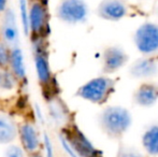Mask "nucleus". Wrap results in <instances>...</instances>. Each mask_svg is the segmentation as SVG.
<instances>
[{
  "mask_svg": "<svg viewBox=\"0 0 158 157\" xmlns=\"http://www.w3.org/2000/svg\"><path fill=\"white\" fill-rule=\"evenodd\" d=\"M127 13L128 6L123 0H102L97 8L98 16L106 21H119Z\"/></svg>",
  "mask_w": 158,
  "mask_h": 157,
  "instance_id": "9d476101",
  "label": "nucleus"
},
{
  "mask_svg": "<svg viewBox=\"0 0 158 157\" xmlns=\"http://www.w3.org/2000/svg\"><path fill=\"white\" fill-rule=\"evenodd\" d=\"M29 28L32 36L46 37L48 35V11L41 0H33L29 4Z\"/></svg>",
  "mask_w": 158,
  "mask_h": 157,
  "instance_id": "0eeeda50",
  "label": "nucleus"
},
{
  "mask_svg": "<svg viewBox=\"0 0 158 157\" xmlns=\"http://www.w3.org/2000/svg\"><path fill=\"white\" fill-rule=\"evenodd\" d=\"M19 126L9 114L0 113V144H11L17 138Z\"/></svg>",
  "mask_w": 158,
  "mask_h": 157,
  "instance_id": "2eb2a0df",
  "label": "nucleus"
},
{
  "mask_svg": "<svg viewBox=\"0 0 158 157\" xmlns=\"http://www.w3.org/2000/svg\"><path fill=\"white\" fill-rule=\"evenodd\" d=\"M158 71V56H144L137 59L131 65L129 73L137 79L150 78L157 74Z\"/></svg>",
  "mask_w": 158,
  "mask_h": 157,
  "instance_id": "f8f14e48",
  "label": "nucleus"
},
{
  "mask_svg": "<svg viewBox=\"0 0 158 157\" xmlns=\"http://www.w3.org/2000/svg\"><path fill=\"white\" fill-rule=\"evenodd\" d=\"M42 147H43L44 152H45V156L44 157H55V155H54V145H53V142H52V140H51L50 136H48L46 132H44L43 134Z\"/></svg>",
  "mask_w": 158,
  "mask_h": 157,
  "instance_id": "412c9836",
  "label": "nucleus"
},
{
  "mask_svg": "<svg viewBox=\"0 0 158 157\" xmlns=\"http://www.w3.org/2000/svg\"><path fill=\"white\" fill-rule=\"evenodd\" d=\"M56 15L64 23L80 24L87 19L88 6L84 0H61L57 6Z\"/></svg>",
  "mask_w": 158,
  "mask_h": 157,
  "instance_id": "39448f33",
  "label": "nucleus"
},
{
  "mask_svg": "<svg viewBox=\"0 0 158 157\" xmlns=\"http://www.w3.org/2000/svg\"><path fill=\"white\" fill-rule=\"evenodd\" d=\"M8 9V0H0V15Z\"/></svg>",
  "mask_w": 158,
  "mask_h": 157,
  "instance_id": "5701e85b",
  "label": "nucleus"
},
{
  "mask_svg": "<svg viewBox=\"0 0 158 157\" xmlns=\"http://www.w3.org/2000/svg\"><path fill=\"white\" fill-rule=\"evenodd\" d=\"M142 145L152 156H158V124L153 125L142 136Z\"/></svg>",
  "mask_w": 158,
  "mask_h": 157,
  "instance_id": "dca6fc26",
  "label": "nucleus"
},
{
  "mask_svg": "<svg viewBox=\"0 0 158 157\" xmlns=\"http://www.w3.org/2000/svg\"><path fill=\"white\" fill-rule=\"evenodd\" d=\"M133 100L141 107H152L158 100V84L152 82L142 83L133 94Z\"/></svg>",
  "mask_w": 158,
  "mask_h": 157,
  "instance_id": "ddd939ff",
  "label": "nucleus"
},
{
  "mask_svg": "<svg viewBox=\"0 0 158 157\" xmlns=\"http://www.w3.org/2000/svg\"><path fill=\"white\" fill-rule=\"evenodd\" d=\"M0 39L10 48L19 45V28L17 25L16 14L11 8H8L2 13V21L0 25Z\"/></svg>",
  "mask_w": 158,
  "mask_h": 157,
  "instance_id": "1a4fd4ad",
  "label": "nucleus"
},
{
  "mask_svg": "<svg viewBox=\"0 0 158 157\" xmlns=\"http://www.w3.org/2000/svg\"><path fill=\"white\" fill-rule=\"evenodd\" d=\"M102 131L111 139H121L131 125V114L119 105L108 107L101 112L99 118Z\"/></svg>",
  "mask_w": 158,
  "mask_h": 157,
  "instance_id": "f257e3e1",
  "label": "nucleus"
},
{
  "mask_svg": "<svg viewBox=\"0 0 158 157\" xmlns=\"http://www.w3.org/2000/svg\"><path fill=\"white\" fill-rule=\"evenodd\" d=\"M10 46L0 39V69L8 68L9 59H10Z\"/></svg>",
  "mask_w": 158,
  "mask_h": 157,
  "instance_id": "6ab92c4d",
  "label": "nucleus"
},
{
  "mask_svg": "<svg viewBox=\"0 0 158 157\" xmlns=\"http://www.w3.org/2000/svg\"><path fill=\"white\" fill-rule=\"evenodd\" d=\"M4 157H26V152L19 145L9 144L4 152Z\"/></svg>",
  "mask_w": 158,
  "mask_h": 157,
  "instance_id": "aec40b11",
  "label": "nucleus"
},
{
  "mask_svg": "<svg viewBox=\"0 0 158 157\" xmlns=\"http://www.w3.org/2000/svg\"><path fill=\"white\" fill-rule=\"evenodd\" d=\"M17 137L21 142V147L29 155L39 153L42 145V140L35 126L30 122H24L19 126Z\"/></svg>",
  "mask_w": 158,
  "mask_h": 157,
  "instance_id": "6e6552de",
  "label": "nucleus"
},
{
  "mask_svg": "<svg viewBox=\"0 0 158 157\" xmlns=\"http://www.w3.org/2000/svg\"><path fill=\"white\" fill-rule=\"evenodd\" d=\"M115 92V81L108 76H97L81 86L77 96L96 105H103Z\"/></svg>",
  "mask_w": 158,
  "mask_h": 157,
  "instance_id": "f03ea898",
  "label": "nucleus"
},
{
  "mask_svg": "<svg viewBox=\"0 0 158 157\" xmlns=\"http://www.w3.org/2000/svg\"><path fill=\"white\" fill-rule=\"evenodd\" d=\"M61 134L68 141L77 157H101V153L93 145L89 139L77 125L64 129Z\"/></svg>",
  "mask_w": 158,
  "mask_h": 157,
  "instance_id": "20e7f679",
  "label": "nucleus"
},
{
  "mask_svg": "<svg viewBox=\"0 0 158 157\" xmlns=\"http://www.w3.org/2000/svg\"><path fill=\"white\" fill-rule=\"evenodd\" d=\"M19 83V80L9 68L0 69V89L10 92L16 88Z\"/></svg>",
  "mask_w": 158,
  "mask_h": 157,
  "instance_id": "f3484780",
  "label": "nucleus"
},
{
  "mask_svg": "<svg viewBox=\"0 0 158 157\" xmlns=\"http://www.w3.org/2000/svg\"><path fill=\"white\" fill-rule=\"evenodd\" d=\"M135 43L140 53L145 56L158 54V25L144 23L135 34Z\"/></svg>",
  "mask_w": 158,
  "mask_h": 157,
  "instance_id": "423d86ee",
  "label": "nucleus"
},
{
  "mask_svg": "<svg viewBox=\"0 0 158 157\" xmlns=\"http://www.w3.org/2000/svg\"><path fill=\"white\" fill-rule=\"evenodd\" d=\"M129 57L123 48L118 46L106 48L103 52V70L104 73H114L128 61Z\"/></svg>",
  "mask_w": 158,
  "mask_h": 157,
  "instance_id": "9b49d317",
  "label": "nucleus"
},
{
  "mask_svg": "<svg viewBox=\"0 0 158 157\" xmlns=\"http://www.w3.org/2000/svg\"><path fill=\"white\" fill-rule=\"evenodd\" d=\"M30 157H44V156L41 155V154H39V153H35V154H32V155H30Z\"/></svg>",
  "mask_w": 158,
  "mask_h": 157,
  "instance_id": "b1692460",
  "label": "nucleus"
},
{
  "mask_svg": "<svg viewBox=\"0 0 158 157\" xmlns=\"http://www.w3.org/2000/svg\"><path fill=\"white\" fill-rule=\"evenodd\" d=\"M33 46V63H35V73L38 81L43 86L52 83V70L48 63V52L45 46V37L32 36Z\"/></svg>",
  "mask_w": 158,
  "mask_h": 157,
  "instance_id": "7ed1b4c3",
  "label": "nucleus"
},
{
  "mask_svg": "<svg viewBox=\"0 0 158 157\" xmlns=\"http://www.w3.org/2000/svg\"><path fill=\"white\" fill-rule=\"evenodd\" d=\"M8 68L16 76L19 82L26 81V78H27V68H26L23 50L19 48V45L11 48Z\"/></svg>",
  "mask_w": 158,
  "mask_h": 157,
  "instance_id": "4468645a",
  "label": "nucleus"
},
{
  "mask_svg": "<svg viewBox=\"0 0 158 157\" xmlns=\"http://www.w3.org/2000/svg\"><path fill=\"white\" fill-rule=\"evenodd\" d=\"M19 19H21L22 30L26 37L30 36L29 28V4L27 0H19Z\"/></svg>",
  "mask_w": 158,
  "mask_h": 157,
  "instance_id": "a211bd4d",
  "label": "nucleus"
},
{
  "mask_svg": "<svg viewBox=\"0 0 158 157\" xmlns=\"http://www.w3.org/2000/svg\"><path fill=\"white\" fill-rule=\"evenodd\" d=\"M116 157H144L140 153L135 151H132L130 149H126V147H119L118 152H117Z\"/></svg>",
  "mask_w": 158,
  "mask_h": 157,
  "instance_id": "4be33fe9",
  "label": "nucleus"
}]
</instances>
